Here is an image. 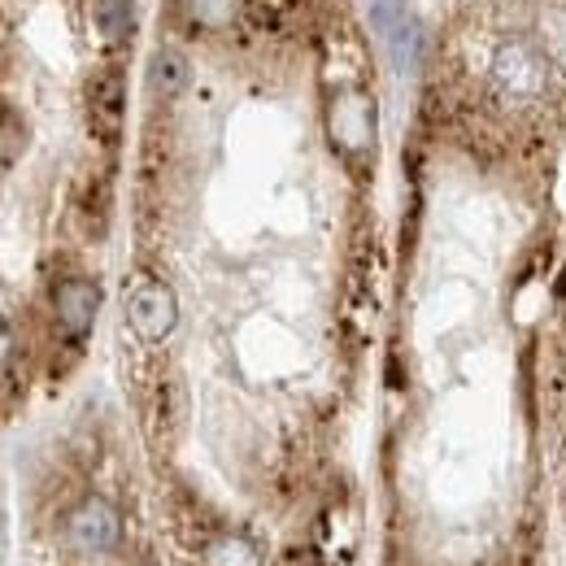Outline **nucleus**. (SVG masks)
I'll return each mask as SVG.
<instances>
[{
	"mask_svg": "<svg viewBox=\"0 0 566 566\" xmlns=\"http://www.w3.org/2000/svg\"><path fill=\"white\" fill-rule=\"evenodd\" d=\"M148 87L157 96H179L188 87V57L179 49H161L153 62H148Z\"/></svg>",
	"mask_w": 566,
	"mask_h": 566,
	"instance_id": "8",
	"label": "nucleus"
},
{
	"mask_svg": "<svg viewBox=\"0 0 566 566\" xmlns=\"http://www.w3.org/2000/svg\"><path fill=\"white\" fill-rule=\"evenodd\" d=\"M96 27L105 40H123L132 31V0H96Z\"/></svg>",
	"mask_w": 566,
	"mask_h": 566,
	"instance_id": "9",
	"label": "nucleus"
},
{
	"mask_svg": "<svg viewBox=\"0 0 566 566\" xmlns=\"http://www.w3.org/2000/svg\"><path fill=\"white\" fill-rule=\"evenodd\" d=\"M118 532H123V523H118L114 505H105L101 496H92V501H83V505L74 510V518H71L74 549H83V554L114 549V545H118Z\"/></svg>",
	"mask_w": 566,
	"mask_h": 566,
	"instance_id": "6",
	"label": "nucleus"
},
{
	"mask_svg": "<svg viewBox=\"0 0 566 566\" xmlns=\"http://www.w3.org/2000/svg\"><path fill=\"white\" fill-rule=\"evenodd\" d=\"M53 310H57V323L62 332L83 340L96 323V310H101V287L92 280H62L53 292Z\"/></svg>",
	"mask_w": 566,
	"mask_h": 566,
	"instance_id": "5",
	"label": "nucleus"
},
{
	"mask_svg": "<svg viewBox=\"0 0 566 566\" xmlns=\"http://www.w3.org/2000/svg\"><path fill=\"white\" fill-rule=\"evenodd\" d=\"M370 22H375V31L384 35L392 62H397L401 71H415V66H419V53H423V27H419V18L410 13V4H406V0H375V4H370Z\"/></svg>",
	"mask_w": 566,
	"mask_h": 566,
	"instance_id": "2",
	"label": "nucleus"
},
{
	"mask_svg": "<svg viewBox=\"0 0 566 566\" xmlns=\"http://www.w3.org/2000/svg\"><path fill=\"white\" fill-rule=\"evenodd\" d=\"M13 161H18V118L4 114V166H13Z\"/></svg>",
	"mask_w": 566,
	"mask_h": 566,
	"instance_id": "12",
	"label": "nucleus"
},
{
	"mask_svg": "<svg viewBox=\"0 0 566 566\" xmlns=\"http://www.w3.org/2000/svg\"><path fill=\"white\" fill-rule=\"evenodd\" d=\"M210 566H258V554L249 541H218L210 549Z\"/></svg>",
	"mask_w": 566,
	"mask_h": 566,
	"instance_id": "11",
	"label": "nucleus"
},
{
	"mask_svg": "<svg viewBox=\"0 0 566 566\" xmlns=\"http://www.w3.org/2000/svg\"><path fill=\"white\" fill-rule=\"evenodd\" d=\"M188 9H192V18L201 27H222V22H231L240 13V0H188Z\"/></svg>",
	"mask_w": 566,
	"mask_h": 566,
	"instance_id": "10",
	"label": "nucleus"
},
{
	"mask_svg": "<svg viewBox=\"0 0 566 566\" xmlns=\"http://www.w3.org/2000/svg\"><path fill=\"white\" fill-rule=\"evenodd\" d=\"M87 109H92V127L101 132V140H114L118 123H123V83H118V74H105V78L92 83Z\"/></svg>",
	"mask_w": 566,
	"mask_h": 566,
	"instance_id": "7",
	"label": "nucleus"
},
{
	"mask_svg": "<svg viewBox=\"0 0 566 566\" xmlns=\"http://www.w3.org/2000/svg\"><path fill=\"white\" fill-rule=\"evenodd\" d=\"M493 83L505 96H518V101H532L549 87V62L536 44L527 40H510L493 53Z\"/></svg>",
	"mask_w": 566,
	"mask_h": 566,
	"instance_id": "1",
	"label": "nucleus"
},
{
	"mask_svg": "<svg viewBox=\"0 0 566 566\" xmlns=\"http://www.w3.org/2000/svg\"><path fill=\"white\" fill-rule=\"evenodd\" d=\"M127 318H132V327L140 332L144 340H166L175 332V323H179V301L161 280H148L132 292Z\"/></svg>",
	"mask_w": 566,
	"mask_h": 566,
	"instance_id": "4",
	"label": "nucleus"
},
{
	"mask_svg": "<svg viewBox=\"0 0 566 566\" xmlns=\"http://www.w3.org/2000/svg\"><path fill=\"white\" fill-rule=\"evenodd\" d=\"M332 144L345 153H366L375 144V101L366 92H340L327 109Z\"/></svg>",
	"mask_w": 566,
	"mask_h": 566,
	"instance_id": "3",
	"label": "nucleus"
}]
</instances>
